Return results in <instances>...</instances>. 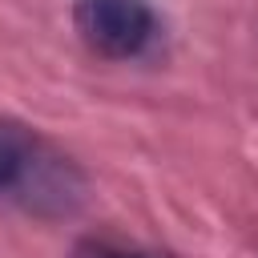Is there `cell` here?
I'll list each match as a JSON object with an SVG mask.
<instances>
[{
	"mask_svg": "<svg viewBox=\"0 0 258 258\" xmlns=\"http://www.w3.org/2000/svg\"><path fill=\"white\" fill-rule=\"evenodd\" d=\"M73 24L81 40L109 60H129L153 40V8L145 0H77Z\"/></svg>",
	"mask_w": 258,
	"mask_h": 258,
	"instance_id": "6da1fadb",
	"label": "cell"
},
{
	"mask_svg": "<svg viewBox=\"0 0 258 258\" xmlns=\"http://www.w3.org/2000/svg\"><path fill=\"white\" fill-rule=\"evenodd\" d=\"M36 157H40V141L32 137V129L12 117H0V189H20Z\"/></svg>",
	"mask_w": 258,
	"mask_h": 258,
	"instance_id": "7a4b0ae2",
	"label": "cell"
},
{
	"mask_svg": "<svg viewBox=\"0 0 258 258\" xmlns=\"http://www.w3.org/2000/svg\"><path fill=\"white\" fill-rule=\"evenodd\" d=\"M69 258H165L157 250H145V246H125V242H113V238H85L73 246Z\"/></svg>",
	"mask_w": 258,
	"mask_h": 258,
	"instance_id": "3957f363",
	"label": "cell"
}]
</instances>
